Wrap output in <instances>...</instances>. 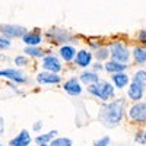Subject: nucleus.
I'll use <instances>...</instances> for the list:
<instances>
[{
    "mask_svg": "<svg viewBox=\"0 0 146 146\" xmlns=\"http://www.w3.org/2000/svg\"><path fill=\"white\" fill-rule=\"evenodd\" d=\"M123 114H124V101L123 98H120V100H114L111 102L105 104L100 110L98 120L101 121V124L104 127L113 129L121 123Z\"/></svg>",
    "mask_w": 146,
    "mask_h": 146,
    "instance_id": "nucleus-1",
    "label": "nucleus"
},
{
    "mask_svg": "<svg viewBox=\"0 0 146 146\" xmlns=\"http://www.w3.org/2000/svg\"><path fill=\"white\" fill-rule=\"evenodd\" d=\"M88 92L101 101H108L110 98L114 96V86L107 80H100L96 83H92L88 86Z\"/></svg>",
    "mask_w": 146,
    "mask_h": 146,
    "instance_id": "nucleus-2",
    "label": "nucleus"
},
{
    "mask_svg": "<svg viewBox=\"0 0 146 146\" xmlns=\"http://www.w3.org/2000/svg\"><path fill=\"white\" fill-rule=\"evenodd\" d=\"M129 118L133 123L145 124L146 123V102H136L129 108Z\"/></svg>",
    "mask_w": 146,
    "mask_h": 146,
    "instance_id": "nucleus-3",
    "label": "nucleus"
},
{
    "mask_svg": "<svg viewBox=\"0 0 146 146\" xmlns=\"http://www.w3.org/2000/svg\"><path fill=\"white\" fill-rule=\"evenodd\" d=\"M110 54H111L113 60L120 63H127L130 58V51L126 45H123L121 42H114L111 47H110Z\"/></svg>",
    "mask_w": 146,
    "mask_h": 146,
    "instance_id": "nucleus-4",
    "label": "nucleus"
},
{
    "mask_svg": "<svg viewBox=\"0 0 146 146\" xmlns=\"http://www.w3.org/2000/svg\"><path fill=\"white\" fill-rule=\"evenodd\" d=\"M0 31L7 38H19V36L23 38V35L28 32L27 28L19 27V25H2L0 27Z\"/></svg>",
    "mask_w": 146,
    "mask_h": 146,
    "instance_id": "nucleus-5",
    "label": "nucleus"
},
{
    "mask_svg": "<svg viewBox=\"0 0 146 146\" xmlns=\"http://www.w3.org/2000/svg\"><path fill=\"white\" fill-rule=\"evenodd\" d=\"M0 78H6V79L13 80L16 83H25L27 82L25 75L18 69H3V70H0Z\"/></svg>",
    "mask_w": 146,
    "mask_h": 146,
    "instance_id": "nucleus-6",
    "label": "nucleus"
},
{
    "mask_svg": "<svg viewBox=\"0 0 146 146\" xmlns=\"http://www.w3.org/2000/svg\"><path fill=\"white\" fill-rule=\"evenodd\" d=\"M36 82L41 85H57L62 82V76L53 72H41L36 75Z\"/></svg>",
    "mask_w": 146,
    "mask_h": 146,
    "instance_id": "nucleus-7",
    "label": "nucleus"
},
{
    "mask_svg": "<svg viewBox=\"0 0 146 146\" xmlns=\"http://www.w3.org/2000/svg\"><path fill=\"white\" fill-rule=\"evenodd\" d=\"M42 67L47 70V72H53V73H57L62 70V64H60V60L53 56V54H48L42 58Z\"/></svg>",
    "mask_w": 146,
    "mask_h": 146,
    "instance_id": "nucleus-8",
    "label": "nucleus"
},
{
    "mask_svg": "<svg viewBox=\"0 0 146 146\" xmlns=\"http://www.w3.org/2000/svg\"><path fill=\"white\" fill-rule=\"evenodd\" d=\"M63 89H64L69 95H72V96L80 95V92H82V86H80V83H79V80H78L76 78H72V79L66 80L64 85H63Z\"/></svg>",
    "mask_w": 146,
    "mask_h": 146,
    "instance_id": "nucleus-9",
    "label": "nucleus"
},
{
    "mask_svg": "<svg viewBox=\"0 0 146 146\" xmlns=\"http://www.w3.org/2000/svg\"><path fill=\"white\" fill-rule=\"evenodd\" d=\"M31 140H32V139H31V136H29V131H28V130H21L19 135L9 142V145H10V146H29Z\"/></svg>",
    "mask_w": 146,
    "mask_h": 146,
    "instance_id": "nucleus-10",
    "label": "nucleus"
},
{
    "mask_svg": "<svg viewBox=\"0 0 146 146\" xmlns=\"http://www.w3.org/2000/svg\"><path fill=\"white\" fill-rule=\"evenodd\" d=\"M91 62H92V53L91 51H86V50L78 51V54L75 57L76 66H79V67H88V66H91Z\"/></svg>",
    "mask_w": 146,
    "mask_h": 146,
    "instance_id": "nucleus-11",
    "label": "nucleus"
},
{
    "mask_svg": "<svg viewBox=\"0 0 146 146\" xmlns=\"http://www.w3.org/2000/svg\"><path fill=\"white\" fill-rule=\"evenodd\" d=\"M143 89H145V88H142L139 83H136V82H131L130 88H129V91H127L129 98H130L131 101L137 102L139 100H142V96H143Z\"/></svg>",
    "mask_w": 146,
    "mask_h": 146,
    "instance_id": "nucleus-12",
    "label": "nucleus"
},
{
    "mask_svg": "<svg viewBox=\"0 0 146 146\" xmlns=\"http://www.w3.org/2000/svg\"><path fill=\"white\" fill-rule=\"evenodd\" d=\"M104 69L108 72V73H121V72H124L127 69V64L124 63H120V62H115V60H110V62H107L104 64Z\"/></svg>",
    "mask_w": 146,
    "mask_h": 146,
    "instance_id": "nucleus-13",
    "label": "nucleus"
},
{
    "mask_svg": "<svg viewBox=\"0 0 146 146\" xmlns=\"http://www.w3.org/2000/svg\"><path fill=\"white\" fill-rule=\"evenodd\" d=\"M41 41H42V38H41V34H40L38 31L27 32L25 35H23V42H25L27 45H29V47H35V45H38Z\"/></svg>",
    "mask_w": 146,
    "mask_h": 146,
    "instance_id": "nucleus-14",
    "label": "nucleus"
},
{
    "mask_svg": "<svg viewBox=\"0 0 146 146\" xmlns=\"http://www.w3.org/2000/svg\"><path fill=\"white\" fill-rule=\"evenodd\" d=\"M111 80L115 85V88H118V89H123V88H126L127 85H129V76L126 75L124 72L114 73V75L111 76Z\"/></svg>",
    "mask_w": 146,
    "mask_h": 146,
    "instance_id": "nucleus-15",
    "label": "nucleus"
},
{
    "mask_svg": "<svg viewBox=\"0 0 146 146\" xmlns=\"http://www.w3.org/2000/svg\"><path fill=\"white\" fill-rule=\"evenodd\" d=\"M48 36H53L56 42H67V40H70V35L64 29H57V28L48 32Z\"/></svg>",
    "mask_w": 146,
    "mask_h": 146,
    "instance_id": "nucleus-16",
    "label": "nucleus"
},
{
    "mask_svg": "<svg viewBox=\"0 0 146 146\" xmlns=\"http://www.w3.org/2000/svg\"><path fill=\"white\" fill-rule=\"evenodd\" d=\"M60 56H62V58L64 62H70V60H73L76 57V50L72 45H63L60 48Z\"/></svg>",
    "mask_w": 146,
    "mask_h": 146,
    "instance_id": "nucleus-17",
    "label": "nucleus"
},
{
    "mask_svg": "<svg viewBox=\"0 0 146 146\" xmlns=\"http://www.w3.org/2000/svg\"><path fill=\"white\" fill-rule=\"evenodd\" d=\"M131 54H133V58H135V62L137 64L146 63V48H143V47H135V48H133V51H131Z\"/></svg>",
    "mask_w": 146,
    "mask_h": 146,
    "instance_id": "nucleus-18",
    "label": "nucleus"
},
{
    "mask_svg": "<svg viewBox=\"0 0 146 146\" xmlns=\"http://www.w3.org/2000/svg\"><path fill=\"white\" fill-rule=\"evenodd\" d=\"M80 80L89 86L92 83L100 82V76H98V73H95V72H83L80 75Z\"/></svg>",
    "mask_w": 146,
    "mask_h": 146,
    "instance_id": "nucleus-19",
    "label": "nucleus"
},
{
    "mask_svg": "<svg viewBox=\"0 0 146 146\" xmlns=\"http://www.w3.org/2000/svg\"><path fill=\"white\" fill-rule=\"evenodd\" d=\"M56 135H57V130L48 131V133H45V135L36 136V137H35V142L38 143V145H47V143H50V142L54 139V136H56Z\"/></svg>",
    "mask_w": 146,
    "mask_h": 146,
    "instance_id": "nucleus-20",
    "label": "nucleus"
},
{
    "mask_svg": "<svg viewBox=\"0 0 146 146\" xmlns=\"http://www.w3.org/2000/svg\"><path fill=\"white\" fill-rule=\"evenodd\" d=\"M133 82L139 83L142 88H146V70H137L133 76Z\"/></svg>",
    "mask_w": 146,
    "mask_h": 146,
    "instance_id": "nucleus-21",
    "label": "nucleus"
},
{
    "mask_svg": "<svg viewBox=\"0 0 146 146\" xmlns=\"http://www.w3.org/2000/svg\"><path fill=\"white\" fill-rule=\"evenodd\" d=\"M25 53H27L28 56H31V57H38V58H41V57L44 56V51L40 50L38 47H29V45L25 48Z\"/></svg>",
    "mask_w": 146,
    "mask_h": 146,
    "instance_id": "nucleus-22",
    "label": "nucleus"
},
{
    "mask_svg": "<svg viewBox=\"0 0 146 146\" xmlns=\"http://www.w3.org/2000/svg\"><path fill=\"white\" fill-rule=\"evenodd\" d=\"M50 146H72V140L69 137H57L50 142Z\"/></svg>",
    "mask_w": 146,
    "mask_h": 146,
    "instance_id": "nucleus-23",
    "label": "nucleus"
},
{
    "mask_svg": "<svg viewBox=\"0 0 146 146\" xmlns=\"http://www.w3.org/2000/svg\"><path fill=\"white\" fill-rule=\"evenodd\" d=\"M108 56H110V50H107V48H98V50H96V53H95V57L100 60H105V58H108Z\"/></svg>",
    "mask_w": 146,
    "mask_h": 146,
    "instance_id": "nucleus-24",
    "label": "nucleus"
},
{
    "mask_svg": "<svg viewBox=\"0 0 146 146\" xmlns=\"http://www.w3.org/2000/svg\"><path fill=\"white\" fill-rule=\"evenodd\" d=\"M135 142L142 143V145H146V130H140L137 133V135L135 136Z\"/></svg>",
    "mask_w": 146,
    "mask_h": 146,
    "instance_id": "nucleus-25",
    "label": "nucleus"
},
{
    "mask_svg": "<svg viewBox=\"0 0 146 146\" xmlns=\"http://www.w3.org/2000/svg\"><path fill=\"white\" fill-rule=\"evenodd\" d=\"M15 64H16L18 67L27 66V64H28V58H27L25 56H18V57H15Z\"/></svg>",
    "mask_w": 146,
    "mask_h": 146,
    "instance_id": "nucleus-26",
    "label": "nucleus"
},
{
    "mask_svg": "<svg viewBox=\"0 0 146 146\" xmlns=\"http://www.w3.org/2000/svg\"><path fill=\"white\" fill-rule=\"evenodd\" d=\"M10 47V41H9V38L7 36H0V50H6V48H9Z\"/></svg>",
    "mask_w": 146,
    "mask_h": 146,
    "instance_id": "nucleus-27",
    "label": "nucleus"
},
{
    "mask_svg": "<svg viewBox=\"0 0 146 146\" xmlns=\"http://www.w3.org/2000/svg\"><path fill=\"white\" fill-rule=\"evenodd\" d=\"M108 143H110V137L105 136V137H101L100 140H96L94 143V146H108Z\"/></svg>",
    "mask_w": 146,
    "mask_h": 146,
    "instance_id": "nucleus-28",
    "label": "nucleus"
},
{
    "mask_svg": "<svg viewBox=\"0 0 146 146\" xmlns=\"http://www.w3.org/2000/svg\"><path fill=\"white\" fill-rule=\"evenodd\" d=\"M137 38H139V41H140V42L146 44V29H143V31H140V32H139Z\"/></svg>",
    "mask_w": 146,
    "mask_h": 146,
    "instance_id": "nucleus-29",
    "label": "nucleus"
},
{
    "mask_svg": "<svg viewBox=\"0 0 146 146\" xmlns=\"http://www.w3.org/2000/svg\"><path fill=\"white\" fill-rule=\"evenodd\" d=\"M32 129H34V131H40V130L42 129V123H41V121H36Z\"/></svg>",
    "mask_w": 146,
    "mask_h": 146,
    "instance_id": "nucleus-30",
    "label": "nucleus"
},
{
    "mask_svg": "<svg viewBox=\"0 0 146 146\" xmlns=\"http://www.w3.org/2000/svg\"><path fill=\"white\" fill-rule=\"evenodd\" d=\"M104 69V66L102 64H100V63H96V64H94V72L96 73V72H101Z\"/></svg>",
    "mask_w": 146,
    "mask_h": 146,
    "instance_id": "nucleus-31",
    "label": "nucleus"
},
{
    "mask_svg": "<svg viewBox=\"0 0 146 146\" xmlns=\"http://www.w3.org/2000/svg\"><path fill=\"white\" fill-rule=\"evenodd\" d=\"M3 131H5V120L0 117V135H2Z\"/></svg>",
    "mask_w": 146,
    "mask_h": 146,
    "instance_id": "nucleus-32",
    "label": "nucleus"
},
{
    "mask_svg": "<svg viewBox=\"0 0 146 146\" xmlns=\"http://www.w3.org/2000/svg\"><path fill=\"white\" fill-rule=\"evenodd\" d=\"M38 146H50V145H38Z\"/></svg>",
    "mask_w": 146,
    "mask_h": 146,
    "instance_id": "nucleus-33",
    "label": "nucleus"
},
{
    "mask_svg": "<svg viewBox=\"0 0 146 146\" xmlns=\"http://www.w3.org/2000/svg\"><path fill=\"white\" fill-rule=\"evenodd\" d=\"M0 146H3V145H0Z\"/></svg>",
    "mask_w": 146,
    "mask_h": 146,
    "instance_id": "nucleus-34",
    "label": "nucleus"
}]
</instances>
